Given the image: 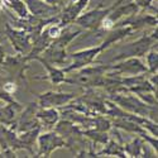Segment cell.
Instances as JSON below:
<instances>
[{
	"mask_svg": "<svg viewBox=\"0 0 158 158\" xmlns=\"http://www.w3.org/2000/svg\"><path fill=\"white\" fill-rule=\"evenodd\" d=\"M113 8H108V9H105V10H100V9H96L94 11H91L89 13V14L86 15H82L77 19V22L85 25V27H96L98 23H100L105 17L108 15V13Z\"/></svg>",
	"mask_w": 158,
	"mask_h": 158,
	"instance_id": "1",
	"label": "cell"
},
{
	"mask_svg": "<svg viewBox=\"0 0 158 158\" xmlns=\"http://www.w3.org/2000/svg\"><path fill=\"white\" fill-rule=\"evenodd\" d=\"M27 3L29 5L31 10L37 15H51V14H53V13L57 11L56 8H52L48 4L38 2V0H27Z\"/></svg>",
	"mask_w": 158,
	"mask_h": 158,
	"instance_id": "2",
	"label": "cell"
},
{
	"mask_svg": "<svg viewBox=\"0 0 158 158\" xmlns=\"http://www.w3.org/2000/svg\"><path fill=\"white\" fill-rule=\"evenodd\" d=\"M87 3H89V0H77L75 5L67 8V10H66V13L63 14V23H69V22L73 20L78 15L80 10L87 5Z\"/></svg>",
	"mask_w": 158,
	"mask_h": 158,
	"instance_id": "3",
	"label": "cell"
},
{
	"mask_svg": "<svg viewBox=\"0 0 158 158\" xmlns=\"http://www.w3.org/2000/svg\"><path fill=\"white\" fill-rule=\"evenodd\" d=\"M62 140L58 137H55V134H46L44 137L41 138V148L42 152L46 151L47 153H49L52 151V148L56 147V144H61Z\"/></svg>",
	"mask_w": 158,
	"mask_h": 158,
	"instance_id": "4",
	"label": "cell"
},
{
	"mask_svg": "<svg viewBox=\"0 0 158 158\" xmlns=\"http://www.w3.org/2000/svg\"><path fill=\"white\" fill-rule=\"evenodd\" d=\"M71 95H62V94H48L46 96V100L43 99V106H49V105H60L62 102H66L70 100Z\"/></svg>",
	"mask_w": 158,
	"mask_h": 158,
	"instance_id": "5",
	"label": "cell"
},
{
	"mask_svg": "<svg viewBox=\"0 0 158 158\" xmlns=\"http://www.w3.org/2000/svg\"><path fill=\"white\" fill-rule=\"evenodd\" d=\"M8 3L20 17H27V10H25V5L23 2H20V0H9Z\"/></svg>",
	"mask_w": 158,
	"mask_h": 158,
	"instance_id": "6",
	"label": "cell"
},
{
	"mask_svg": "<svg viewBox=\"0 0 158 158\" xmlns=\"http://www.w3.org/2000/svg\"><path fill=\"white\" fill-rule=\"evenodd\" d=\"M60 32H61V29H60L58 27H52V28L49 29L48 34H49V37H51V38H53V37H58Z\"/></svg>",
	"mask_w": 158,
	"mask_h": 158,
	"instance_id": "7",
	"label": "cell"
},
{
	"mask_svg": "<svg viewBox=\"0 0 158 158\" xmlns=\"http://www.w3.org/2000/svg\"><path fill=\"white\" fill-rule=\"evenodd\" d=\"M4 90L8 91V93H13V91H15V86L14 84H6L4 85Z\"/></svg>",
	"mask_w": 158,
	"mask_h": 158,
	"instance_id": "8",
	"label": "cell"
},
{
	"mask_svg": "<svg viewBox=\"0 0 158 158\" xmlns=\"http://www.w3.org/2000/svg\"><path fill=\"white\" fill-rule=\"evenodd\" d=\"M149 2H151V0H137V3H138V4H142V5L148 4Z\"/></svg>",
	"mask_w": 158,
	"mask_h": 158,
	"instance_id": "9",
	"label": "cell"
},
{
	"mask_svg": "<svg viewBox=\"0 0 158 158\" xmlns=\"http://www.w3.org/2000/svg\"><path fill=\"white\" fill-rule=\"evenodd\" d=\"M4 6V0H0V9Z\"/></svg>",
	"mask_w": 158,
	"mask_h": 158,
	"instance_id": "10",
	"label": "cell"
}]
</instances>
